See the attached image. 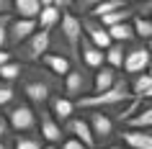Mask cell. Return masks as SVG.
Here are the masks:
<instances>
[{"instance_id": "cell-1", "label": "cell", "mask_w": 152, "mask_h": 149, "mask_svg": "<svg viewBox=\"0 0 152 149\" xmlns=\"http://www.w3.org/2000/svg\"><path fill=\"white\" fill-rule=\"evenodd\" d=\"M18 85H21V95L26 98V103H31L34 108H44L54 95L62 93L64 77L54 75L44 64H23V75Z\"/></svg>"}, {"instance_id": "cell-2", "label": "cell", "mask_w": 152, "mask_h": 149, "mask_svg": "<svg viewBox=\"0 0 152 149\" xmlns=\"http://www.w3.org/2000/svg\"><path fill=\"white\" fill-rule=\"evenodd\" d=\"M132 100H134V95H132V80L126 75H121V80L111 90L83 95L80 100H75V105L80 110H111V108H119V105H126Z\"/></svg>"}, {"instance_id": "cell-3", "label": "cell", "mask_w": 152, "mask_h": 149, "mask_svg": "<svg viewBox=\"0 0 152 149\" xmlns=\"http://www.w3.org/2000/svg\"><path fill=\"white\" fill-rule=\"evenodd\" d=\"M13 52V59H21V64H39L44 59V54L52 52V31L39 28L36 33H31L23 44H18Z\"/></svg>"}, {"instance_id": "cell-4", "label": "cell", "mask_w": 152, "mask_h": 149, "mask_svg": "<svg viewBox=\"0 0 152 149\" xmlns=\"http://www.w3.org/2000/svg\"><path fill=\"white\" fill-rule=\"evenodd\" d=\"M93 93V72L85 67V64H75L67 75H64V87H62V95H67L70 100H80L83 95H90Z\"/></svg>"}, {"instance_id": "cell-5", "label": "cell", "mask_w": 152, "mask_h": 149, "mask_svg": "<svg viewBox=\"0 0 152 149\" xmlns=\"http://www.w3.org/2000/svg\"><path fill=\"white\" fill-rule=\"evenodd\" d=\"M8 124L16 134H34L39 131V110L31 103H16L8 110Z\"/></svg>"}, {"instance_id": "cell-6", "label": "cell", "mask_w": 152, "mask_h": 149, "mask_svg": "<svg viewBox=\"0 0 152 149\" xmlns=\"http://www.w3.org/2000/svg\"><path fill=\"white\" fill-rule=\"evenodd\" d=\"M152 62V52L147 49V44H137V47L126 49V57H124V75L126 77H134V75H142V72H147V67H150Z\"/></svg>"}, {"instance_id": "cell-7", "label": "cell", "mask_w": 152, "mask_h": 149, "mask_svg": "<svg viewBox=\"0 0 152 149\" xmlns=\"http://www.w3.org/2000/svg\"><path fill=\"white\" fill-rule=\"evenodd\" d=\"M36 110H39V134H41V139L47 141V144L59 147V144H62L64 126L52 116V110H49L47 105H44V108H36Z\"/></svg>"}, {"instance_id": "cell-8", "label": "cell", "mask_w": 152, "mask_h": 149, "mask_svg": "<svg viewBox=\"0 0 152 149\" xmlns=\"http://www.w3.org/2000/svg\"><path fill=\"white\" fill-rule=\"evenodd\" d=\"M85 118H88V124L93 129V136H96L98 144L108 141L113 136V131H116V124H113V118L106 110H85Z\"/></svg>"}, {"instance_id": "cell-9", "label": "cell", "mask_w": 152, "mask_h": 149, "mask_svg": "<svg viewBox=\"0 0 152 149\" xmlns=\"http://www.w3.org/2000/svg\"><path fill=\"white\" fill-rule=\"evenodd\" d=\"M39 31V23H36V18H18L13 16L8 26V49H16L18 44H23L31 33Z\"/></svg>"}, {"instance_id": "cell-10", "label": "cell", "mask_w": 152, "mask_h": 149, "mask_svg": "<svg viewBox=\"0 0 152 149\" xmlns=\"http://www.w3.org/2000/svg\"><path fill=\"white\" fill-rule=\"evenodd\" d=\"M80 21H83V33L88 36L96 47H101V49H108L113 44V39H111V33H108V28H106L98 18H93V16H80Z\"/></svg>"}, {"instance_id": "cell-11", "label": "cell", "mask_w": 152, "mask_h": 149, "mask_svg": "<svg viewBox=\"0 0 152 149\" xmlns=\"http://www.w3.org/2000/svg\"><path fill=\"white\" fill-rule=\"evenodd\" d=\"M64 131H67V136L80 139L88 149H96L98 147L96 136H93V129H90V124H88V118H85V116H72L70 121L64 124Z\"/></svg>"}, {"instance_id": "cell-12", "label": "cell", "mask_w": 152, "mask_h": 149, "mask_svg": "<svg viewBox=\"0 0 152 149\" xmlns=\"http://www.w3.org/2000/svg\"><path fill=\"white\" fill-rule=\"evenodd\" d=\"M80 62L85 64L88 70H93V72L106 64V49L96 47L85 33H83V41H80Z\"/></svg>"}, {"instance_id": "cell-13", "label": "cell", "mask_w": 152, "mask_h": 149, "mask_svg": "<svg viewBox=\"0 0 152 149\" xmlns=\"http://www.w3.org/2000/svg\"><path fill=\"white\" fill-rule=\"evenodd\" d=\"M121 144H126L132 149H152V129H121Z\"/></svg>"}, {"instance_id": "cell-14", "label": "cell", "mask_w": 152, "mask_h": 149, "mask_svg": "<svg viewBox=\"0 0 152 149\" xmlns=\"http://www.w3.org/2000/svg\"><path fill=\"white\" fill-rule=\"evenodd\" d=\"M121 80L119 70L111 67V64H103V67H98L93 72V93H103V90H111L116 82Z\"/></svg>"}, {"instance_id": "cell-15", "label": "cell", "mask_w": 152, "mask_h": 149, "mask_svg": "<svg viewBox=\"0 0 152 149\" xmlns=\"http://www.w3.org/2000/svg\"><path fill=\"white\" fill-rule=\"evenodd\" d=\"M49 110H52V116L59 121V124H67L72 116H75V110H77V105H75V100H70L67 95H54L52 100H49Z\"/></svg>"}, {"instance_id": "cell-16", "label": "cell", "mask_w": 152, "mask_h": 149, "mask_svg": "<svg viewBox=\"0 0 152 149\" xmlns=\"http://www.w3.org/2000/svg\"><path fill=\"white\" fill-rule=\"evenodd\" d=\"M39 64H44L47 70H52L54 75H59V77H64V75L75 67V62H72L70 57L59 54V52H49V54H44V59H41Z\"/></svg>"}, {"instance_id": "cell-17", "label": "cell", "mask_w": 152, "mask_h": 149, "mask_svg": "<svg viewBox=\"0 0 152 149\" xmlns=\"http://www.w3.org/2000/svg\"><path fill=\"white\" fill-rule=\"evenodd\" d=\"M126 126L129 129H152V100L139 103L132 118L126 121Z\"/></svg>"}, {"instance_id": "cell-18", "label": "cell", "mask_w": 152, "mask_h": 149, "mask_svg": "<svg viewBox=\"0 0 152 149\" xmlns=\"http://www.w3.org/2000/svg\"><path fill=\"white\" fill-rule=\"evenodd\" d=\"M62 8H57V5H49V8H41L39 18H36V23H39V28H44V31H54L57 26H59V21H62Z\"/></svg>"}, {"instance_id": "cell-19", "label": "cell", "mask_w": 152, "mask_h": 149, "mask_svg": "<svg viewBox=\"0 0 152 149\" xmlns=\"http://www.w3.org/2000/svg\"><path fill=\"white\" fill-rule=\"evenodd\" d=\"M41 3L39 0H13V16L18 18H39Z\"/></svg>"}, {"instance_id": "cell-20", "label": "cell", "mask_w": 152, "mask_h": 149, "mask_svg": "<svg viewBox=\"0 0 152 149\" xmlns=\"http://www.w3.org/2000/svg\"><path fill=\"white\" fill-rule=\"evenodd\" d=\"M108 33H111V39L116 41V44H132V41L137 39L134 33V26H132V21H124V23H116L108 28Z\"/></svg>"}, {"instance_id": "cell-21", "label": "cell", "mask_w": 152, "mask_h": 149, "mask_svg": "<svg viewBox=\"0 0 152 149\" xmlns=\"http://www.w3.org/2000/svg\"><path fill=\"white\" fill-rule=\"evenodd\" d=\"M47 147V141L41 139L39 131L34 134H18L16 141H13V149H44Z\"/></svg>"}, {"instance_id": "cell-22", "label": "cell", "mask_w": 152, "mask_h": 149, "mask_svg": "<svg viewBox=\"0 0 152 149\" xmlns=\"http://www.w3.org/2000/svg\"><path fill=\"white\" fill-rule=\"evenodd\" d=\"M137 16V10H132L126 5V8H119V10H113V13H106V16H101L98 21L106 26V28H111V26H116V23H124V21H132V18Z\"/></svg>"}, {"instance_id": "cell-23", "label": "cell", "mask_w": 152, "mask_h": 149, "mask_svg": "<svg viewBox=\"0 0 152 149\" xmlns=\"http://www.w3.org/2000/svg\"><path fill=\"white\" fill-rule=\"evenodd\" d=\"M21 75H23V64L18 62V59H10L8 64L0 67V80L3 82H18Z\"/></svg>"}, {"instance_id": "cell-24", "label": "cell", "mask_w": 152, "mask_h": 149, "mask_svg": "<svg viewBox=\"0 0 152 149\" xmlns=\"http://www.w3.org/2000/svg\"><path fill=\"white\" fill-rule=\"evenodd\" d=\"M124 47H126V44H116V41H113L111 47L106 49V64L121 70V67H124V57H126V49Z\"/></svg>"}, {"instance_id": "cell-25", "label": "cell", "mask_w": 152, "mask_h": 149, "mask_svg": "<svg viewBox=\"0 0 152 149\" xmlns=\"http://www.w3.org/2000/svg\"><path fill=\"white\" fill-rule=\"evenodd\" d=\"M18 103V90H16V82H3L0 80V108H13Z\"/></svg>"}, {"instance_id": "cell-26", "label": "cell", "mask_w": 152, "mask_h": 149, "mask_svg": "<svg viewBox=\"0 0 152 149\" xmlns=\"http://www.w3.org/2000/svg\"><path fill=\"white\" fill-rule=\"evenodd\" d=\"M132 26H134V33H137V39H152V18L150 16H139L137 13L134 18H132Z\"/></svg>"}, {"instance_id": "cell-27", "label": "cell", "mask_w": 152, "mask_h": 149, "mask_svg": "<svg viewBox=\"0 0 152 149\" xmlns=\"http://www.w3.org/2000/svg\"><path fill=\"white\" fill-rule=\"evenodd\" d=\"M152 87V75L150 72H142V75H134L132 77V95L134 98H139V95L144 93V90H150Z\"/></svg>"}, {"instance_id": "cell-28", "label": "cell", "mask_w": 152, "mask_h": 149, "mask_svg": "<svg viewBox=\"0 0 152 149\" xmlns=\"http://www.w3.org/2000/svg\"><path fill=\"white\" fill-rule=\"evenodd\" d=\"M126 5H129V0H103L90 16H93V18H101V16H106V13H113V10H119V8H126Z\"/></svg>"}, {"instance_id": "cell-29", "label": "cell", "mask_w": 152, "mask_h": 149, "mask_svg": "<svg viewBox=\"0 0 152 149\" xmlns=\"http://www.w3.org/2000/svg\"><path fill=\"white\" fill-rule=\"evenodd\" d=\"M101 3H103V0H75L72 8H75V13H80V16H90Z\"/></svg>"}, {"instance_id": "cell-30", "label": "cell", "mask_w": 152, "mask_h": 149, "mask_svg": "<svg viewBox=\"0 0 152 149\" xmlns=\"http://www.w3.org/2000/svg\"><path fill=\"white\" fill-rule=\"evenodd\" d=\"M13 21V13L0 16V49H8V26Z\"/></svg>"}, {"instance_id": "cell-31", "label": "cell", "mask_w": 152, "mask_h": 149, "mask_svg": "<svg viewBox=\"0 0 152 149\" xmlns=\"http://www.w3.org/2000/svg\"><path fill=\"white\" fill-rule=\"evenodd\" d=\"M57 149H88V147H85L80 139H75V136H67V139H62V144H59Z\"/></svg>"}, {"instance_id": "cell-32", "label": "cell", "mask_w": 152, "mask_h": 149, "mask_svg": "<svg viewBox=\"0 0 152 149\" xmlns=\"http://www.w3.org/2000/svg\"><path fill=\"white\" fill-rule=\"evenodd\" d=\"M10 131H13V129H10V124H8V116L0 113V139H8Z\"/></svg>"}, {"instance_id": "cell-33", "label": "cell", "mask_w": 152, "mask_h": 149, "mask_svg": "<svg viewBox=\"0 0 152 149\" xmlns=\"http://www.w3.org/2000/svg\"><path fill=\"white\" fill-rule=\"evenodd\" d=\"M13 13V0H0V16Z\"/></svg>"}, {"instance_id": "cell-34", "label": "cell", "mask_w": 152, "mask_h": 149, "mask_svg": "<svg viewBox=\"0 0 152 149\" xmlns=\"http://www.w3.org/2000/svg\"><path fill=\"white\" fill-rule=\"evenodd\" d=\"M10 59H13V52H10V49H0V67L8 64Z\"/></svg>"}, {"instance_id": "cell-35", "label": "cell", "mask_w": 152, "mask_h": 149, "mask_svg": "<svg viewBox=\"0 0 152 149\" xmlns=\"http://www.w3.org/2000/svg\"><path fill=\"white\" fill-rule=\"evenodd\" d=\"M72 3H75V0H54V5H57V8H62V10H70Z\"/></svg>"}, {"instance_id": "cell-36", "label": "cell", "mask_w": 152, "mask_h": 149, "mask_svg": "<svg viewBox=\"0 0 152 149\" xmlns=\"http://www.w3.org/2000/svg\"><path fill=\"white\" fill-rule=\"evenodd\" d=\"M150 10H152V0H147L144 5H139V10H137V13H139V16H147Z\"/></svg>"}, {"instance_id": "cell-37", "label": "cell", "mask_w": 152, "mask_h": 149, "mask_svg": "<svg viewBox=\"0 0 152 149\" xmlns=\"http://www.w3.org/2000/svg\"><path fill=\"white\" fill-rule=\"evenodd\" d=\"M137 100H139V103H147V100H152V87H150V90H144V93L139 95Z\"/></svg>"}, {"instance_id": "cell-38", "label": "cell", "mask_w": 152, "mask_h": 149, "mask_svg": "<svg viewBox=\"0 0 152 149\" xmlns=\"http://www.w3.org/2000/svg\"><path fill=\"white\" fill-rule=\"evenodd\" d=\"M41 3V8H49V5H54V0H39Z\"/></svg>"}, {"instance_id": "cell-39", "label": "cell", "mask_w": 152, "mask_h": 149, "mask_svg": "<svg viewBox=\"0 0 152 149\" xmlns=\"http://www.w3.org/2000/svg\"><path fill=\"white\" fill-rule=\"evenodd\" d=\"M108 149H132V147H126V144H113V147H108Z\"/></svg>"}, {"instance_id": "cell-40", "label": "cell", "mask_w": 152, "mask_h": 149, "mask_svg": "<svg viewBox=\"0 0 152 149\" xmlns=\"http://www.w3.org/2000/svg\"><path fill=\"white\" fill-rule=\"evenodd\" d=\"M0 149H10V147H8V141H5V139H0Z\"/></svg>"}, {"instance_id": "cell-41", "label": "cell", "mask_w": 152, "mask_h": 149, "mask_svg": "<svg viewBox=\"0 0 152 149\" xmlns=\"http://www.w3.org/2000/svg\"><path fill=\"white\" fill-rule=\"evenodd\" d=\"M147 49H150V52H152V39H147Z\"/></svg>"}, {"instance_id": "cell-42", "label": "cell", "mask_w": 152, "mask_h": 149, "mask_svg": "<svg viewBox=\"0 0 152 149\" xmlns=\"http://www.w3.org/2000/svg\"><path fill=\"white\" fill-rule=\"evenodd\" d=\"M44 149H57V147H54V144H47V147H44Z\"/></svg>"}, {"instance_id": "cell-43", "label": "cell", "mask_w": 152, "mask_h": 149, "mask_svg": "<svg viewBox=\"0 0 152 149\" xmlns=\"http://www.w3.org/2000/svg\"><path fill=\"white\" fill-rule=\"evenodd\" d=\"M134 3H139V5H144V3H147V0H134Z\"/></svg>"}, {"instance_id": "cell-44", "label": "cell", "mask_w": 152, "mask_h": 149, "mask_svg": "<svg viewBox=\"0 0 152 149\" xmlns=\"http://www.w3.org/2000/svg\"><path fill=\"white\" fill-rule=\"evenodd\" d=\"M147 72H150V75H152V62H150V67H147Z\"/></svg>"}, {"instance_id": "cell-45", "label": "cell", "mask_w": 152, "mask_h": 149, "mask_svg": "<svg viewBox=\"0 0 152 149\" xmlns=\"http://www.w3.org/2000/svg\"><path fill=\"white\" fill-rule=\"evenodd\" d=\"M147 16H150V18H152V10H150V13H147Z\"/></svg>"}]
</instances>
